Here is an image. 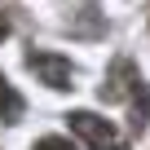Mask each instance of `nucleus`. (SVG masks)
Masks as SVG:
<instances>
[{
    "label": "nucleus",
    "instance_id": "20e7f679",
    "mask_svg": "<svg viewBox=\"0 0 150 150\" xmlns=\"http://www.w3.org/2000/svg\"><path fill=\"white\" fill-rule=\"evenodd\" d=\"M31 150H75V146H71L66 137H44V141H35Z\"/></svg>",
    "mask_w": 150,
    "mask_h": 150
},
{
    "label": "nucleus",
    "instance_id": "f03ea898",
    "mask_svg": "<svg viewBox=\"0 0 150 150\" xmlns=\"http://www.w3.org/2000/svg\"><path fill=\"white\" fill-rule=\"evenodd\" d=\"M27 66H31V75H35L40 84H49V88H71V57H62V53H31Z\"/></svg>",
    "mask_w": 150,
    "mask_h": 150
},
{
    "label": "nucleus",
    "instance_id": "7ed1b4c3",
    "mask_svg": "<svg viewBox=\"0 0 150 150\" xmlns=\"http://www.w3.org/2000/svg\"><path fill=\"white\" fill-rule=\"evenodd\" d=\"M0 119H5V124H18L22 119V97L13 93V84L5 80V75H0Z\"/></svg>",
    "mask_w": 150,
    "mask_h": 150
},
{
    "label": "nucleus",
    "instance_id": "f257e3e1",
    "mask_svg": "<svg viewBox=\"0 0 150 150\" xmlns=\"http://www.w3.org/2000/svg\"><path fill=\"white\" fill-rule=\"evenodd\" d=\"M66 124H71L75 137H84L93 150H124V137L115 132V124H110V119H97L93 110H71Z\"/></svg>",
    "mask_w": 150,
    "mask_h": 150
},
{
    "label": "nucleus",
    "instance_id": "39448f33",
    "mask_svg": "<svg viewBox=\"0 0 150 150\" xmlns=\"http://www.w3.org/2000/svg\"><path fill=\"white\" fill-rule=\"evenodd\" d=\"M9 35V22H5V13H0V40H5Z\"/></svg>",
    "mask_w": 150,
    "mask_h": 150
}]
</instances>
